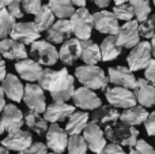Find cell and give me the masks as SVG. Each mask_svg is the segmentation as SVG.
<instances>
[{
	"mask_svg": "<svg viewBox=\"0 0 155 154\" xmlns=\"http://www.w3.org/2000/svg\"><path fill=\"white\" fill-rule=\"evenodd\" d=\"M2 89L4 92V95H7L14 102H21L23 98V90L25 86L22 85L21 79L14 74H5V76L2 81Z\"/></svg>",
	"mask_w": 155,
	"mask_h": 154,
	"instance_id": "23",
	"label": "cell"
},
{
	"mask_svg": "<svg viewBox=\"0 0 155 154\" xmlns=\"http://www.w3.org/2000/svg\"><path fill=\"white\" fill-rule=\"evenodd\" d=\"M80 59L84 64H98L101 62L99 45L91 41V38L80 40Z\"/></svg>",
	"mask_w": 155,
	"mask_h": 154,
	"instance_id": "27",
	"label": "cell"
},
{
	"mask_svg": "<svg viewBox=\"0 0 155 154\" xmlns=\"http://www.w3.org/2000/svg\"><path fill=\"white\" fill-rule=\"evenodd\" d=\"M71 3H72L74 5H76V7H86L87 0H71Z\"/></svg>",
	"mask_w": 155,
	"mask_h": 154,
	"instance_id": "48",
	"label": "cell"
},
{
	"mask_svg": "<svg viewBox=\"0 0 155 154\" xmlns=\"http://www.w3.org/2000/svg\"><path fill=\"white\" fill-rule=\"evenodd\" d=\"M105 128V138L113 143L120 146H132L139 136V130L134 126H128L123 122H114L113 124L106 126Z\"/></svg>",
	"mask_w": 155,
	"mask_h": 154,
	"instance_id": "3",
	"label": "cell"
},
{
	"mask_svg": "<svg viewBox=\"0 0 155 154\" xmlns=\"http://www.w3.org/2000/svg\"><path fill=\"white\" fill-rule=\"evenodd\" d=\"M34 15V25L38 29V32H45L49 26L54 22V14L52 12V10L48 7V4H41V7L35 11Z\"/></svg>",
	"mask_w": 155,
	"mask_h": 154,
	"instance_id": "31",
	"label": "cell"
},
{
	"mask_svg": "<svg viewBox=\"0 0 155 154\" xmlns=\"http://www.w3.org/2000/svg\"><path fill=\"white\" fill-rule=\"evenodd\" d=\"M45 32H46V40L52 44H61L63 41L70 38L71 34H72L70 21L67 18H59Z\"/></svg>",
	"mask_w": 155,
	"mask_h": 154,
	"instance_id": "17",
	"label": "cell"
},
{
	"mask_svg": "<svg viewBox=\"0 0 155 154\" xmlns=\"http://www.w3.org/2000/svg\"><path fill=\"white\" fill-rule=\"evenodd\" d=\"M15 70L23 81L37 82L38 78H40V75H41V72H42V65L38 64L35 60L25 57V59L16 60Z\"/></svg>",
	"mask_w": 155,
	"mask_h": 154,
	"instance_id": "22",
	"label": "cell"
},
{
	"mask_svg": "<svg viewBox=\"0 0 155 154\" xmlns=\"http://www.w3.org/2000/svg\"><path fill=\"white\" fill-rule=\"evenodd\" d=\"M0 55L8 60H21L27 57L26 45L12 38H2L0 40Z\"/></svg>",
	"mask_w": 155,
	"mask_h": 154,
	"instance_id": "21",
	"label": "cell"
},
{
	"mask_svg": "<svg viewBox=\"0 0 155 154\" xmlns=\"http://www.w3.org/2000/svg\"><path fill=\"white\" fill-rule=\"evenodd\" d=\"M93 16V27L102 34H116L120 27L118 19L113 15L112 11L101 10L91 14Z\"/></svg>",
	"mask_w": 155,
	"mask_h": 154,
	"instance_id": "11",
	"label": "cell"
},
{
	"mask_svg": "<svg viewBox=\"0 0 155 154\" xmlns=\"http://www.w3.org/2000/svg\"><path fill=\"white\" fill-rule=\"evenodd\" d=\"M75 78L80 85L91 90H105L109 85L107 75L97 64L79 65L75 70Z\"/></svg>",
	"mask_w": 155,
	"mask_h": 154,
	"instance_id": "2",
	"label": "cell"
},
{
	"mask_svg": "<svg viewBox=\"0 0 155 154\" xmlns=\"http://www.w3.org/2000/svg\"><path fill=\"white\" fill-rule=\"evenodd\" d=\"M10 35L12 40L19 41L25 45H30L41 37V32H38L34 22H15Z\"/></svg>",
	"mask_w": 155,
	"mask_h": 154,
	"instance_id": "14",
	"label": "cell"
},
{
	"mask_svg": "<svg viewBox=\"0 0 155 154\" xmlns=\"http://www.w3.org/2000/svg\"><path fill=\"white\" fill-rule=\"evenodd\" d=\"M107 79L114 86L127 87V89H134L136 78H135L134 71H131L128 67L117 65V67H110L107 70Z\"/></svg>",
	"mask_w": 155,
	"mask_h": 154,
	"instance_id": "18",
	"label": "cell"
},
{
	"mask_svg": "<svg viewBox=\"0 0 155 154\" xmlns=\"http://www.w3.org/2000/svg\"><path fill=\"white\" fill-rule=\"evenodd\" d=\"M70 25L72 34H75L78 40H87L91 38V33H93V16H91L90 11L86 7L75 8L72 15L70 16Z\"/></svg>",
	"mask_w": 155,
	"mask_h": 154,
	"instance_id": "4",
	"label": "cell"
},
{
	"mask_svg": "<svg viewBox=\"0 0 155 154\" xmlns=\"http://www.w3.org/2000/svg\"><path fill=\"white\" fill-rule=\"evenodd\" d=\"M129 4L134 8L135 18L137 22H142L151 14V3L150 0H128Z\"/></svg>",
	"mask_w": 155,
	"mask_h": 154,
	"instance_id": "33",
	"label": "cell"
},
{
	"mask_svg": "<svg viewBox=\"0 0 155 154\" xmlns=\"http://www.w3.org/2000/svg\"><path fill=\"white\" fill-rule=\"evenodd\" d=\"M71 98L74 101V106L75 108L78 106L79 109H83V111H94L102 104L101 98L97 95V93L86 86H80L79 89L74 90Z\"/></svg>",
	"mask_w": 155,
	"mask_h": 154,
	"instance_id": "13",
	"label": "cell"
},
{
	"mask_svg": "<svg viewBox=\"0 0 155 154\" xmlns=\"http://www.w3.org/2000/svg\"><path fill=\"white\" fill-rule=\"evenodd\" d=\"M144 79H147L151 83L155 82V60L154 59H151L148 62V64L144 67Z\"/></svg>",
	"mask_w": 155,
	"mask_h": 154,
	"instance_id": "43",
	"label": "cell"
},
{
	"mask_svg": "<svg viewBox=\"0 0 155 154\" xmlns=\"http://www.w3.org/2000/svg\"><path fill=\"white\" fill-rule=\"evenodd\" d=\"M23 120L26 123L27 128L30 131H33L35 135H38V136L45 135L46 130H48V122L44 119V116H41V113L29 109L23 115Z\"/></svg>",
	"mask_w": 155,
	"mask_h": 154,
	"instance_id": "28",
	"label": "cell"
},
{
	"mask_svg": "<svg viewBox=\"0 0 155 154\" xmlns=\"http://www.w3.org/2000/svg\"><path fill=\"white\" fill-rule=\"evenodd\" d=\"M91 2L99 8H106L110 4V0H91Z\"/></svg>",
	"mask_w": 155,
	"mask_h": 154,
	"instance_id": "46",
	"label": "cell"
},
{
	"mask_svg": "<svg viewBox=\"0 0 155 154\" xmlns=\"http://www.w3.org/2000/svg\"><path fill=\"white\" fill-rule=\"evenodd\" d=\"M7 74V68H5V62L2 56H0V82L3 81V78Z\"/></svg>",
	"mask_w": 155,
	"mask_h": 154,
	"instance_id": "45",
	"label": "cell"
},
{
	"mask_svg": "<svg viewBox=\"0 0 155 154\" xmlns=\"http://www.w3.org/2000/svg\"><path fill=\"white\" fill-rule=\"evenodd\" d=\"M44 92H45V90H44L38 83L29 82V83L25 86L22 101H25L26 106L30 109V111L42 113V112L45 111V106H46L45 93Z\"/></svg>",
	"mask_w": 155,
	"mask_h": 154,
	"instance_id": "8",
	"label": "cell"
},
{
	"mask_svg": "<svg viewBox=\"0 0 155 154\" xmlns=\"http://www.w3.org/2000/svg\"><path fill=\"white\" fill-rule=\"evenodd\" d=\"M113 2H114V4H121V3H125L128 0H113Z\"/></svg>",
	"mask_w": 155,
	"mask_h": 154,
	"instance_id": "52",
	"label": "cell"
},
{
	"mask_svg": "<svg viewBox=\"0 0 155 154\" xmlns=\"http://www.w3.org/2000/svg\"><path fill=\"white\" fill-rule=\"evenodd\" d=\"M67 149H68V153L71 154H84L87 153L88 147L84 138L80 134H74V135L68 136Z\"/></svg>",
	"mask_w": 155,
	"mask_h": 154,
	"instance_id": "34",
	"label": "cell"
},
{
	"mask_svg": "<svg viewBox=\"0 0 155 154\" xmlns=\"http://www.w3.org/2000/svg\"><path fill=\"white\" fill-rule=\"evenodd\" d=\"M82 132H83V138H84L88 149L97 154L101 153L104 146L106 145V138H105V134L102 131L101 126L88 120V123L83 128Z\"/></svg>",
	"mask_w": 155,
	"mask_h": 154,
	"instance_id": "12",
	"label": "cell"
},
{
	"mask_svg": "<svg viewBox=\"0 0 155 154\" xmlns=\"http://www.w3.org/2000/svg\"><path fill=\"white\" fill-rule=\"evenodd\" d=\"M41 4H42V0H22V10L26 14H35Z\"/></svg>",
	"mask_w": 155,
	"mask_h": 154,
	"instance_id": "41",
	"label": "cell"
},
{
	"mask_svg": "<svg viewBox=\"0 0 155 154\" xmlns=\"http://www.w3.org/2000/svg\"><path fill=\"white\" fill-rule=\"evenodd\" d=\"M101 153H104V154H124V150H123V146L110 142L109 145H105Z\"/></svg>",
	"mask_w": 155,
	"mask_h": 154,
	"instance_id": "44",
	"label": "cell"
},
{
	"mask_svg": "<svg viewBox=\"0 0 155 154\" xmlns=\"http://www.w3.org/2000/svg\"><path fill=\"white\" fill-rule=\"evenodd\" d=\"M45 135H46V147L49 150H52L56 154H61L67 150L68 134L57 123H52L51 126H48Z\"/></svg>",
	"mask_w": 155,
	"mask_h": 154,
	"instance_id": "9",
	"label": "cell"
},
{
	"mask_svg": "<svg viewBox=\"0 0 155 154\" xmlns=\"http://www.w3.org/2000/svg\"><path fill=\"white\" fill-rule=\"evenodd\" d=\"M48 7L57 18H70L75 11V5L71 3V0H49Z\"/></svg>",
	"mask_w": 155,
	"mask_h": 154,
	"instance_id": "32",
	"label": "cell"
},
{
	"mask_svg": "<svg viewBox=\"0 0 155 154\" xmlns=\"http://www.w3.org/2000/svg\"><path fill=\"white\" fill-rule=\"evenodd\" d=\"M37 82L44 90L51 93L53 101L57 102H68L75 90V78L68 72L67 68L57 71L48 67L42 68Z\"/></svg>",
	"mask_w": 155,
	"mask_h": 154,
	"instance_id": "1",
	"label": "cell"
},
{
	"mask_svg": "<svg viewBox=\"0 0 155 154\" xmlns=\"http://www.w3.org/2000/svg\"><path fill=\"white\" fill-rule=\"evenodd\" d=\"M147 115H148L147 108H144L142 105H134V106H129V108L124 109V112L120 113V116H118V120L128 126L136 127V126H140L144 122Z\"/></svg>",
	"mask_w": 155,
	"mask_h": 154,
	"instance_id": "26",
	"label": "cell"
},
{
	"mask_svg": "<svg viewBox=\"0 0 155 154\" xmlns=\"http://www.w3.org/2000/svg\"><path fill=\"white\" fill-rule=\"evenodd\" d=\"M0 113H2V122H3V126H4V131L10 132V131L19 130L25 124L23 113L14 104L4 105V108H3V111Z\"/></svg>",
	"mask_w": 155,
	"mask_h": 154,
	"instance_id": "20",
	"label": "cell"
},
{
	"mask_svg": "<svg viewBox=\"0 0 155 154\" xmlns=\"http://www.w3.org/2000/svg\"><path fill=\"white\" fill-rule=\"evenodd\" d=\"M129 153L131 154H154L155 150L144 139H136V142L132 146H129Z\"/></svg>",
	"mask_w": 155,
	"mask_h": 154,
	"instance_id": "38",
	"label": "cell"
},
{
	"mask_svg": "<svg viewBox=\"0 0 155 154\" xmlns=\"http://www.w3.org/2000/svg\"><path fill=\"white\" fill-rule=\"evenodd\" d=\"M134 95L136 98V102H139L144 108H153L155 104V87L154 83L148 82L147 79L140 78L136 79L134 86Z\"/></svg>",
	"mask_w": 155,
	"mask_h": 154,
	"instance_id": "15",
	"label": "cell"
},
{
	"mask_svg": "<svg viewBox=\"0 0 155 154\" xmlns=\"http://www.w3.org/2000/svg\"><path fill=\"white\" fill-rule=\"evenodd\" d=\"M104 92L109 105L114 106L116 109L118 108L127 109L129 106L136 105V98H135L131 89L121 87V86H113V87H109V89L106 87Z\"/></svg>",
	"mask_w": 155,
	"mask_h": 154,
	"instance_id": "7",
	"label": "cell"
},
{
	"mask_svg": "<svg viewBox=\"0 0 155 154\" xmlns=\"http://www.w3.org/2000/svg\"><path fill=\"white\" fill-rule=\"evenodd\" d=\"M137 25H139V22L132 18L127 21L123 26L118 27V32L116 33V38H117V42L121 48L131 49L132 46H135L140 41Z\"/></svg>",
	"mask_w": 155,
	"mask_h": 154,
	"instance_id": "10",
	"label": "cell"
},
{
	"mask_svg": "<svg viewBox=\"0 0 155 154\" xmlns=\"http://www.w3.org/2000/svg\"><path fill=\"white\" fill-rule=\"evenodd\" d=\"M99 51H101V60L104 62L114 60L121 53V46L118 45L116 34H107V37L101 42Z\"/></svg>",
	"mask_w": 155,
	"mask_h": 154,
	"instance_id": "30",
	"label": "cell"
},
{
	"mask_svg": "<svg viewBox=\"0 0 155 154\" xmlns=\"http://www.w3.org/2000/svg\"><path fill=\"white\" fill-rule=\"evenodd\" d=\"M90 120V116L86 111H74L72 113L68 116V122L65 126V131L68 135H74V134H82L83 128Z\"/></svg>",
	"mask_w": 155,
	"mask_h": 154,
	"instance_id": "29",
	"label": "cell"
},
{
	"mask_svg": "<svg viewBox=\"0 0 155 154\" xmlns=\"http://www.w3.org/2000/svg\"><path fill=\"white\" fill-rule=\"evenodd\" d=\"M4 132V126H3V122H2V117H0V135Z\"/></svg>",
	"mask_w": 155,
	"mask_h": 154,
	"instance_id": "50",
	"label": "cell"
},
{
	"mask_svg": "<svg viewBox=\"0 0 155 154\" xmlns=\"http://www.w3.org/2000/svg\"><path fill=\"white\" fill-rule=\"evenodd\" d=\"M5 8H7V11L14 16V18H22V16H23L22 0H7Z\"/></svg>",
	"mask_w": 155,
	"mask_h": 154,
	"instance_id": "39",
	"label": "cell"
},
{
	"mask_svg": "<svg viewBox=\"0 0 155 154\" xmlns=\"http://www.w3.org/2000/svg\"><path fill=\"white\" fill-rule=\"evenodd\" d=\"M15 25V18L7 11V8H0V40L10 35Z\"/></svg>",
	"mask_w": 155,
	"mask_h": 154,
	"instance_id": "35",
	"label": "cell"
},
{
	"mask_svg": "<svg viewBox=\"0 0 155 154\" xmlns=\"http://www.w3.org/2000/svg\"><path fill=\"white\" fill-rule=\"evenodd\" d=\"M153 53L154 51L150 41H139L136 45L131 48V52L127 57L128 68L131 71L143 70L153 59Z\"/></svg>",
	"mask_w": 155,
	"mask_h": 154,
	"instance_id": "6",
	"label": "cell"
},
{
	"mask_svg": "<svg viewBox=\"0 0 155 154\" xmlns=\"http://www.w3.org/2000/svg\"><path fill=\"white\" fill-rule=\"evenodd\" d=\"M75 111V106L70 105L68 102H54L49 104L48 106H45V111L42 112L44 119L49 123H60L68 119L72 112Z\"/></svg>",
	"mask_w": 155,
	"mask_h": 154,
	"instance_id": "19",
	"label": "cell"
},
{
	"mask_svg": "<svg viewBox=\"0 0 155 154\" xmlns=\"http://www.w3.org/2000/svg\"><path fill=\"white\" fill-rule=\"evenodd\" d=\"M8 153H10V150L2 145V146H0V154H8Z\"/></svg>",
	"mask_w": 155,
	"mask_h": 154,
	"instance_id": "49",
	"label": "cell"
},
{
	"mask_svg": "<svg viewBox=\"0 0 155 154\" xmlns=\"http://www.w3.org/2000/svg\"><path fill=\"white\" fill-rule=\"evenodd\" d=\"M25 154H46L48 153V147L42 142H35V143H30L27 149L23 150Z\"/></svg>",
	"mask_w": 155,
	"mask_h": 154,
	"instance_id": "40",
	"label": "cell"
},
{
	"mask_svg": "<svg viewBox=\"0 0 155 154\" xmlns=\"http://www.w3.org/2000/svg\"><path fill=\"white\" fill-rule=\"evenodd\" d=\"M7 4V0H0V8H4Z\"/></svg>",
	"mask_w": 155,
	"mask_h": 154,
	"instance_id": "51",
	"label": "cell"
},
{
	"mask_svg": "<svg viewBox=\"0 0 155 154\" xmlns=\"http://www.w3.org/2000/svg\"><path fill=\"white\" fill-rule=\"evenodd\" d=\"M143 123H144V128L147 131L148 136H153L155 134V112H148L147 117Z\"/></svg>",
	"mask_w": 155,
	"mask_h": 154,
	"instance_id": "42",
	"label": "cell"
},
{
	"mask_svg": "<svg viewBox=\"0 0 155 154\" xmlns=\"http://www.w3.org/2000/svg\"><path fill=\"white\" fill-rule=\"evenodd\" d=\"M154 22H155V15H148L144 21L139 22L137 29H139V34L140 37H144L147 40H151L154 37Z\"/></svg>",
	"mask_w": 155,
	"mask_h": 154,
	"instance_id": "37",
	"label": "cell"
},
{
	"mask_svg": "<svg viewBox=\"0 0 155 154\" xmlns=\"http://www.w3.org/2000/svg\"><path fill=\"white\" fill-rule=\"evenodd\" d=\"M5 105V98H4V92H3L2 86H0V112L3 111V108H4Z\"/></svg>",
	"mask_w": 155,
	"mask_h": 154,
	"instance_id": "47",
	"label": "cell"
},
{
	"mask_svg": "<svg viewBox=\"0 0 155 154\" xmlns=\"http://www.w3.org/2000/svg\"><path fill=\"white\" fill-rule=\"evenodd\" d=\"M30 55L33 60L41 65L51 67L54 65L59 60V51L52 42L48 40H35L34 42L30 44Z\"/></svg>",
	"mask_w": 155,
	"mask_h": 154,
	"instance_id": "5",
	"label": "cell"
},
{
	"mask_svg": "<svg viewBox=\"0 0 155 154\" xmlns=\"http://www.w3.org/2000/svg\"><path fill=\"white\" fill-rule=\"evenodd\" d=\"M120 112L112 105H99L98 108H95L91 115V122L97 123L101 127H106L109 124H113L114 122L118 120Z\"/></svg>",
	"mask_w": 155,
	"mask_h": 154,
	"instance_id": "25",
	"label": "cell"
},
{
	"mask_svg": "<svg viewBox=\"0 0 155 154\" xmlns=\"http://www.w3.org/2000/svg\"><path fill=\"white\" fill-rule=\"evenodd\" d=\"M33 142V136L29 131H23L22 128L15 131H10L8 135L2 141V145L8 150H14L18 153H23L30 143Z\"/></svg>",
	"mask_w": 155,
	"mask_h": 154,
	"instance_id": "16",
	"label": "cell"
},
{
	"mask_svg": "<svg viewBox=\"0 0 155 154\" xmlns=\"http://www.w3.org/2000/svg\"><path fill=\"white\" fill-rule=\"evenodd\" d=\"M63 45L59 51V59L64 64L72 65L80 57V40L78 38H67L63 41Z\"/></svg>",
	"mask_w": 155,
	"mask_h": 154,
	"instance_id": "24",
	"label": "cell"
},
{
	"mask_svg": "<svg viewBox=\"0 0 155 154\" xmlns=\"http://www.w3.org/2000/svg\"><path fill=\"white\" fill-rule=\"evenodd\" d=\"M113 15L118 19V21H123V22H127L129 19H132L135 16L134 14V8L129 3H121V4H116L113 7Z\"/></svg>",
	"mask_w": 155,
	"mask_h": 154,
	"instance_id": "36",
	"label": "cell"
}]
</instances>
